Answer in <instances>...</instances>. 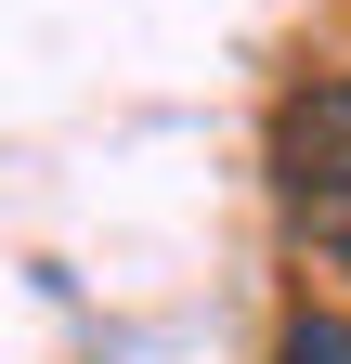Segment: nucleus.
<instances>
[{"label":"nucleus","instance_id":"nucleus-1","mask_svg":"<svg viewBox=\"0 0 351 364\" xmlns=\"http://www.w3.org/2000/svg\"><path fill=\"white\" fill-rule=\"evenodd\" d=\"M274 196H286V235L325 273H351V78H313L274 105Z\"/></svg>","mask_w":351,"mask_h":364},{"label":"nucleus","instance_id":"nucleus-2","mask_svg":"<svg viewBox=\"0 0 351 364\" xmlns=\"http://www.w3.org/2000/svg\"><path fill=\"white\" fill-rule=\"evenodd\" d=\"M274 364H351V326H338V312H299V326H286V351Z\"/></svg>","mask_w":351,"mask_h":364}]
</instances>
